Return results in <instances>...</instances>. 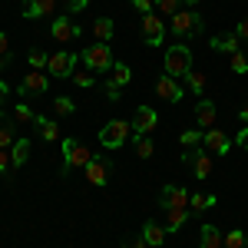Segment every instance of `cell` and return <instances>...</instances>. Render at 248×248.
Listing matches in <instances>:
<instances>
[{
  "instance_id": "obj_1",
  "label": "cell",
  "mask_w": 248,
  "mask_h": 248,
  "mask_svg": "<svg viewBox=\"0 0 248 248\" xmlns=\"http://www.w3.org/2000/svg\"><path fill=\"white\" fill-rule=\"evenodd\" d=\"M169 30L179 43H186V40L199 37V33L205 30V20H202V14H199L195 7H186V10H179L175 17H169Z\"/></svg>"
},
{
  "instance_id": "obj_2",
  "label": "cell",
  "mask_w": 248,
  "mask_h": 248,
  "mask_svg": "<svg viewBox=\"0 0 248 248\" xmlns=\"http://www.w3.org/2000/svg\"><path fill=\"white\" fill-rule=\"evenodd\" d=\"M79 57H83V63H86V70H93V73H109V70L116 66L109 43H93V46H86Z\"/></svg>"
},
{
  "instance_id": "obj_3",
  "label": "cell",
  "mask_w": 248,
  "mask_h": 248,
  "mask_svg": "<svg viewBox=\"0 0 248 248\" xmlns=\"http://www.w3.org/2000/svg\"><path fill=\"white\" fill-rule=\"evenodd\" d=\"M93 155H90V149L83 146V142H77V139H63V166H60V175H70L73 169H79V166H86Z\"/></svg>"
},
{
  "instance_id": "obj_4",
  "label": "cell",
  "mask_w": 248,
  "mask_h": 248,
  "mask_svg": "<svg viewBox=\"0 0 248 248\" xmlns=\"http://www.w3.org/2000/svg\"><path fill=\"white\" fill-rule=\"evenodd\" d=\"M189 70H192V50L186 43L169 46V50H166V73L175 79V77H186Z\"/></svg>"
},
{
  "instance_id": "obj_5",
  "label": "cell",
  "mask_w": 248,
  "mask_h": 248,
  "mask_svg": "<svg viewBox=\"0 0 248 248\" xmlns=\"http://www.w3.org/2000/svg\"><path fill=\"white\" fill-rule=\"evenodd\" d=\"M133 133V123H126V119H113V123H106L103 129H99V146L103 149H119L126 139Z\"/></svg>"
},
{
  "instance_id": "obj_6",
  "label": "cell",
  "mask_w": 248,
  "mask_h": 248,
  "mask_svg": "<svg viewBox=\"0 0 248 248\" xmlns=\"http://www.w3.org/2000/svg\"><path fill=\"white\" fill-rule=\"evenodd\" d=\"M86 179H90V186H96V189H103L106 182H109V175H113V162H109V155L106 153H99V155H93L86 166Z\"/></svg>"
},
{
  "instance_id": "obj_7",
  "label": "cell",
  "mask_w": 248,
  "mask_h": 248,
  "mask_svg": "<svg viewBox=\"0 0 248 248\" xmlns=\"http://www.w3.org/2000/svg\"><path fill=\"white\" fill-rule=\"evenodd\" d=\"M50 37L57 40V43H73V40L83 37V27L73 17H57L50 23Z\"/></svg>"
},
{
  "instance_id": "obj_8",
  "label": "cell",
  "mask_w": 248,
  "mask_h": 248,
  "mask_svg": "<svg viewBox=\"0 0 248 248\" xmlns=\"http://www.w3.org/2000/svg\"><path fill=\"white\" fill-rule=\"evenodd\" d=\"M46 86H50V79H46V73H43V70H30L27 77L20 79L17 93L23 96V99H33V96H43V93H46Z\"/></svg>"
},
{
  "instance_id": "obj_9",
  "label": "cell",
  "mask_w": 248,
  "mask_h": 248,
  "mask_svg": "<svg viewBox=\"0 0 248 248\" xmlns=\"http://www.w3.org/2000/svg\"><path fill=\"white\" fill-rule=\"evenodd\" d=\"M142 40L149 46H162V40H166V23H162V17H155V14H146L142 17Z\"/></svg>"
},
{
  "instance_id": "obj_10",
  "label": "cell",
  "mask_w": 248,
  "mask_h": 248,
  "mask_svg": "<svg viewBox=\"0 0 248 248\" xmlns=\"http://www.w3.org/2000/svg\"><path fill=\"white\" fill-rule=\"evenodd\" d=\"M73 66H77V57H73V53H66V50H60V53H53V57H50L46 73L63 79V77H73Z\"/></svg>"
},
{
  "instance_id": "obj_11",
  "label": "cell",
  "mask_w": 248,
  "mask_h": 248,
  "mask_svg": "<svg viewBox=\"0 0 248 248\" xmlns=\"http://www.w3.org/2000/svg\"><path fill=\"white\" fill-rule=\"evenodd\" d=\"M23 17L27 20H46L57 14V0H23Z\"/></svg>"
},
{
  "instance_id": "obj_12",
  "label": "cell",
  "mask_w": 248,
  "mask_h": 248,
  "mask_svg": "<svg viewBox=\"0 0 248 248\" xmlns=\"http://www.w3.org/2000/svg\"><path fill=\"white\" fill-rule=\"evenodd\" d=\"M159 202H162V209H189V192L182 189V186H162V195H159Z\"/></svg>"
},
{
  "instance_id": "obj_13",
  "label": "cell",
  "mask_w": 248,
  "mask_h": 248,
  "mask_svg": "<svg viewBox=\"0 0 248 248\" xmlns=\"http://www.w3.org/2000/svg\"><path fill=\"white\" fill-rule=\"evenodd\" d=\"M155 123H159V116H155L153 106H139L133 116V133L136 136H149L155 129Z\"/></svg>"
},
{
  "instance_id": "obj_14",
  "label": "cell",
  "mask_w": 248,
  "mask_h": 248,
  "mask_svg": "<svg viewBox=\"0 0 248 248\" xmlns=\"http://www.w3.org/2000/svg\"><path fill=\"white\" fill-rule=\"evenodd\" d=\"M202 146H205V153L212 155H225L232 149L229 136L222 133V129H205V136H202Z\"/></svg>"
},
{
  "instance_id": "obj_15",
  "label": "cell",
  "mask_w": 248,
  "mask_h": 248,
  "mask_svg": "<svg viewBox=\"0 0 248 248\" xmlns=\"http://www.w3.org/2000/svg\"><path fill=\"white\" fill-rule=\"evenodd\" d=\"M155 93H159V99H166V103H179V99L186 96V90H182L169 73H162V77L155 79Z\"/></svg>"
},
{
  "instance_id": "obj_16",
  "label": "cell",
  "mask_w": 248,
  "mask_h": 248,
  "mask_svg": "<svg viewBox=\"0 0 248 248\" xmlns=\"http://www.w3.org/2000/svg\"><path fill=\"white\" fill-rule=\"evenodd\" d=\"M186 162H192V172H195V179H209L212 175V153H186L182 155Z\"/></svg>"
},
{
  "instance_id": "obj_17",
  "label": "cell",
  "mask_w": 248,
  "mask_h": 248,
  "mask_svg": "<svg viewBox=\"0 0 248 248\" xmlns=\"http://www.w3.org/2000/svg\"><path fill=\"white\" fill-rule=\"evenodd\" d=\"M209 46L215 50V53H225V57H232V53H238V33H218V37L209 40Z\"/></svg>"
},
{
  "instance_id": "obj_18",
  "label": "cell",
  "mask_w": 248,
  "mask_h": 248,
  "mask_svg": "<svg viewBox=\"0 0 248 248\" xmlns=\"http://www.w3.org/2000/svg\"><path fill=\"white\" fill-rule=\"evenodd\" d=\"M17 119L14 116H7V113H0V149H10L17 139Z\"/></svg>"
},
{
  "instance_id": "obj_19",
  "label": "cell",
  "mask_w": 248,
  "mask_h": 248,
  "mask_svg": "<svg viewBox=\"0 0 248 248\" xmlns=\"http://www.w3.org/2000/svg\"><path fill=\"white\" fill-rule=\"evenodd\" d=\"M195 126H205V129L215 126V103L212 99H199L195 103Z\"/></svg>"
},
{
  "instance_id": "obj_20",
  "label": "cell",
  "mask_w": 248,
  "mask_h": 248,
  "mask_svg": "<svg viewBox=\"0 0 248 248\" xmlns=\"http://www.w3.org/2000/svg\"><path fill=\"white\" fill-rule=\"evenodd\" d=\"M113 33H116V23L109 17L93 20V37H96V43H109V40H113Z\"/></svg>"
},
{
  "instance_id": "obj_21",
  "label": "cell",
  "mask_w": 248,
  "mask_h": 248,
  "mask_svg": "<svg viewBox=\"0 0 248 248\" xmlns=\"http://www.w3.org/2000/svg\"><path fill=\"white\" fill-rule=\"evenodd\" d=\"M139 235H142V242H146V245H162V242H166V225H155V222H146Z\"/></svg>"
},
{
  "instance_id": "obj_22",
  "label": "cell",
  "mask_w": 248,
  "mask_h": 248,
  "mask_svg": "<svg viewBox=\"0 0 248 248\" xmlns=\"http://www.w3.org/2000/svg\"><path fill=\"white\" fill-rule=\"evenodd\" d=\"M33 123L40 126V136H43V142H57V139H60V126L53 123V119H46V116H37Z\"/></svg>"
},
{
  "instance_id": "obj_23",
  "label": "cell",
  "mask_w": 248,
  "mask_h": 248,
  "mask_svg": "<svg viewBox=\"0 0 248 248\" xmlns=\"http://www.w3.org/2000/svg\"><path fill=\"white\" fill-rule=\"evenodd\" d=\"M10 159H14V169H20L27 159H30V139H17L10 146Z\"/></svg>"
},
{
  "instance_id": "obj_24",
  "label": "cell",
  "mask_w": 248,
  "mask_h": 248,
  "mask_svg": "<svg viewBox=\"0 0 248 248\" xmlns=\"http://www.w3.org/2000/svg\"><path fill=\"white\" fill-rule=\"evenodd\" d=\"M202 248H225V238L215 225H202Z\"/></svg>"
},
{
  "instance_id": "obj_25",
  "label": "cell",
  "mask_w": 248,
  "mask_h": 248,
  "mask_svg": "<svg viewBox=\"0 0 248 248\" xmlns=\"http://www.w3.org/2000/svg\"><path fill=\"white\" fill-rule=\"evenodd\" d=\"M189 222V209H169V222H166V235L179 232L182 225Z\"/></svg>"
},
{
  "instance_id": "obj_26",
  "label": "cell",
  "mask_w": 248,
  "mask_h": 248,
  "mask_svg": "<svg viewBox=\"0 0 248 248\" xmlns=\"http://www.w3.org/2000/svg\"><path fill=\"white\" fill-rule=\"evenodd\" d=\"M182 79H186V86H189L192 93L202 99V93H205V73H195V70H189V73H186Z\"/></svg>"
},
{
  "instance_id": "obj_27",
  "label": "cell",
  "mask_w": 248,
  "mask_h": 248,
  "mask_svg": "<svg viewBox=\"0 0 248 248\" xmlns=\"http://www.w3.org/2000/svg\"><path fill=\"white\" fill-rule=\"evenodd\" d=\"M53 113L57 116H73L77 113V103H73L70 96H57V99H53Z\"/></svg>"
},
{
  "instance_id": "obj_28",
  "label": "cell",
  "mask_w": 248,
  "mask_h": 248,
  "mask_svg": "<svg viewBox=\"0 0 248 248\" xmlns=\"http://www.w3.org/2000/svg\"><path fill=\"white\" fill-rule=\"evenodd\" d=\"M215 205V195H202V192H195V195H189V209L195 212H205Z\"/></svg>"
},
{
  "instance_id": "obj_29",
  "label": "cell",
  "mask_w": 248,
  "mask_h": 248,
  "mask_svg": "<svg viewBox=\"0 0 248 248\" xmlns=\"http://www.w3.org/2000/svg\"><path fill=\"white\" fill-rule=\"evenodd\" d=\"M109 73H113V83L116 86H126V83H129V79H133V70H129V66H126V63H116L113 70H109Z\"/></svg>"
},
{
  "instance_id": "obj_30",
  "label": "cell",
  "mask_w": 248,
  "mask_h": 248,
  "mask_svg": "<svg viewBox=\"0 0 248 248\" xmlns=\"http://www.w3.org/2000/svg\"><path fill=\"white\" fill-rule=\"evenodd\" d=\"M153 7L159 14H166V17H175L182 10V0H153Z\"/></svg>"
},
{
  "instance_id": "obj_31",
  "label": "cell",
  "mask_w": 248,
  "mask_h": 248,
  "mask_svg": "<svg viewBox=\"0 0 248 248\" xmlns=\"http://www.w3.org/2000/svg\"><path fill=\"white\" fill-rule=\"evenodd\" d=\"M225 248H248V238L242 229H232L229 235H225Z\"/></svg>"
},
{
  "instance_id": "obj_32",
  "label": "cell",
  "mask_w": 248,
  "mask_h": 248,
  "mask_svg": "<svg viewBox=\"0 0 248 248\" xmlns=\"http://www.w3.org/2000/svg\"><path fill=\"white\" fill-rule=\"evenodd\" d=\"M27 60H30V66H33V70H46V63H50V53H43L40 46H33Z\"/></svg>"
},
{
  "instance_id": "obj_33",
  "label": "cell",
  "mask_w": 248,
  "mask_h": 248,
  "mask_svg": "<svg viewBox=\"0 0 248 248\" xmlns=\"http://www.w3.org/2000/svg\"><path fill=\"white\" fill-rule=\"evenodd\" d=\"M153 153H155L153 139H149V136H139V139H136V155H139V159H149Z\"/></svg>"
},
{
  "instance_id": "obj_34",
  "label": "cell",
  "mask_w": 248,
  "mask_h": 248,
  "mask_svg": "<svg viewBox=\"0 0 248 248\" xmlns=\"http://www.w3.org/2000/svg\"><path fill=\"white\" fill-rule=\"evenodd\" d=\"M202 136L205 133H199V129H186V133L179 136V142H182L186 149H192V146H202Z\"/></svg>"
},
{
  "instance_id": "obj_35",
  "label": "cell",
  "mask_w": 248,
  "mask_h": 248,
  "mask_svg": "<svg viewBox=\"0 0 248 248\" xmlns=\"http://www.w3.org/2000/svg\"><path fill=\"white\" fill-rule=\"evenodd\" d=\"M73 83H77L79 90H93V73H90V70H83V73H77V70H73Z\"/></svg>"
},
{
  "instance_id": "obj_36",
  "label": "cell",
  "mask_w": 248,
  "mask_h": 248,
  "mask_svg": "<svg viewBox=\"0 0 248 248\" xmlns=\"http://www.w3.org/2000/svg\"><path fill=\"white\" fill-rule=\"evenodd\" d=\"M14 119H17V123H33V119H37V113H33L27 103H20L17 109H14Z\"/></svg>"
},
{
  "instance_id": "obj_37",
  "label": "cell",
  "mask_w": 248,
  "mask_h": 248,
  "mask_svg": "<svg viewBox=\"0 0 248 248\" xmlns=\"http://www.w3.org/2000/svg\"><path fill=\"white\" fill-rule=\"evenodd\" d=\"M232 73H248V57L238 50V53H232Z\"/></svg>"
},
{
  "instance_id": "obj_38",
  "label": "cell",
  "mask_w": 248,
  "mask_h": 248,
  "mask_svg": "<svg viewBox=\"0 0 248 248\" xmlns=\"http://www.w3.org/2000/svg\"><path fill=\"white\" fill-rule=\"evenodd\" d=\"M10 169H14V159H10V153H7V149H0V175L7 179V175H10Z\"/></svg>"
},
{
  "instance_id": "obj_39",
  "label": "cell",
  "mask_w": 248,
  "mask_h": 248,
  "mask_svg": "<svg viewBox=\"0 0 248 248\" xmlns=\"http://www.w3.org/2000/svg\"><path fill=\"white\" fill-rule=\"evenodd\" d=\"M129 3H133V7L139 10V14H142V17H146V14H153V0H129Z\"/></svg>"
},
{
  "instance_id": "obj_40",
  "label": "cell",
  "mask_w": 248,
  "mask_h": 248,
  "mask_svg": "<svg viewBox=\"0 0 248 248\" xmlns=\"http://www.w3.org/2000/svg\"><path fill=\"white\" fill-rule=\"evenodd\" d=\"M119 93H123V86H116L113 79H109V83H106V99H113V103H116V99H119Z\"/></svg>"
},
{
  "instance_id": "obj_41",
  "label": "cell",
  "mask_w": 248,
  "mask_h": 248,
  "mask_svg": "<svg viewBox=\"0 0 248 248\" xmlns=\"http://www.w3.org/2000/svg\"><path fill=\"white\" fill-rule=\"evenodd\" d=\"M0 57H10V37L0 30Z\"/></svg>"
},
{
  "instance_id": "obj_42",
  "label": "cell",
  "mask_w": 248,
  "mask_h": 248,
  "mask_svg": "<svg viewBox=\"0 0 248 248\" xmlns=\"http://www.w3.org/2000/svg\"><path fill=\"white\" fill-rule=\"evenodd\" d=\"M235 142H238L242 149H248V126H242V129H238V136H235Z\"/></svg>"
},
{
  "instance_id": "obj_43",
  "label": "cell",
  "mask_w": 248,
  "mask_h": 248,
  "mask_svg": "<svg viewBox=\"0 0 248 248\" xmlns=\"http://www.w3.org/2000/svg\"><path fill=\"white\" fill-rule=\"evenodd\" d=\"M235 33H238V40H248V17H245V20H238Z\"/></svg>"
},
{
  "instance_id": "obj_44",
  "label": "cell",
  "mask_w": 248,
  "mask_h": 248,
  "mask_svg": "<svg viewBox=\"0 0 248 248\" xmlns=\"http://www.w3.org/2000/svg\"><path fill=\"white\" fill-rule=\"evenodd\" d=\"M86 3H90V0H70V3H66V10H70V14H79Z\"/></svg>"
},
{
  "instance_id": "obj_45",
  "label": "cell",
  "mask_w": 248,
  "mask_h": 248,
  "mask_svg": "<svg viewBox=\"0 0 248 248\" xmlns=\"http://www.w3.org/2000/svg\"><path fill=\"white\" fill-rule=\"evenodd\" d=\"M126 248H149V245H146L142 235H139V238H133V242H126Z\"/></svg>"
},
{
  "instance_id": "obj_46",
  "label": "cell",
  "mask_w": 248,
  "mask_h": 248,
  "mask_svg": "<svg viewBox=\"0 0 248 248\" xmlns=\"http://www.w3.org/2000/svg\"><path fill=\"white\" fill-rule=\"evenodd\" d=\"M238 119H242V123H245V126H248V103H245V106H242V109H238Z\"/></svg>"
},
{
  "instance_id": "obj_47",
  "label": "cell",
  "mask_w": 248,
  "mask_h": 248,
  "mask_svg": "<svg viewBox=\"0 0 248 248\" xmlns=\"http://www.w3.org/2000/svg\"><path fill=\"white\" fill-rule=\"evenodd\" d=\"M10 63H14V53H10V57H0V70H7Z\"/></svg>"
},
{
  "instance_id": "obj_48",
  "label": "cell",
  "mask_w": 248,
  "mask_h": 248,
  "mask_svg": "<svg viewBox=\"0 0 248 248\" xmlns=\"http://www.w3.org/2000/svg\"><path fill=\"white\" fill-rule=\"evenodd\" d=\"M7 93H10V86H7V83H0V103L7 99Z\"/></svg>"
},
{
  "instance_id": "obj_49",
  "label": "cell",
  "mask_w": 248,
  "mask_h": 248,
  "mask_svg": "<svg viewBox=\"0 0 248 248\" xmlns=\"http://www.w3.org/2000/svg\"><path fill=\"white\" fill-rule=\"evenodd\" d=\"M182 3H189V7H195V3H199V0H182Z\"/></svg>"
},
{
  "instance_id": "obj_50",
  "label": "cell",
  "mask_w": 248,
  "mask_h": 248,
  "mask_svg": "<svg viewBox=\"0 0 248 248\" xmlns=\"http://www.w3.org/2000/svg\"><path fill=\"white\" fill-rule=\"evenodd\" d=\"M149 248H162V245H149Z\"/></svg>"
}]
</instances>
